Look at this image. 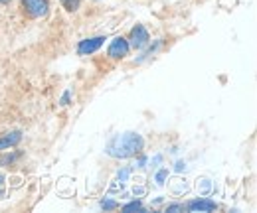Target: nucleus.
Returning <instances> with one entry per match:
<instances>
[{"label":"nucleus","mask_w":257,"mask_h":213,"mask_svg":"<svg viewBox=\"0 0 257 213\" xmlns=\"http://www.w3.org/2000/svg\"><path fill=\"white\" fill-rule=\"evenodd\" d=\"M145 148V138L139 134V132H121V134H115L107 146H105V154L111 156V158H117V160H127L133 158L137 154L143 152Z\"/></svg>","instance_id":"f257e3e1"},{"label":"nucleus","mask_w":257,"mask_h":213,"mask_svg":"<svg viewBox=\"0 0 257 213\" xmlns=\"http://www.w3.org/2000/svg\"><path fill=\"white\" fill-rule=\"evenodd\" d=\"M128 48H135V50H143L149 42H151V36H149V32L147 28L143 26V24H137L131 34H128Z\"/></svg>","instance_id":"f03ea898"},{"label":"nucleus","mask_w":257,"mask_h":213,"mask_svg":"<svg viewBox=\"0 0 257 213\" xmlns=\"http://www.w3.org/2000/svg\"><path fill=\"white\" fill-rule=\"evenodd\" d=\"M22 8L30 18H44L48 14V0H22Z\"/></svg>","instance_id":"7ed1b4c3"},{"label":"nucleus","mask_w":257,"mask_h":213,"mask_svg":"<svg viewBox=\"0 0 257 213\" xmlns=\"http://www.w3.org/2000/svg\"><path fill=\"white\" fill-rule=\"evenodd\" d=\"M128 50H131V48H128L127 38L117 36V38H113V40H111L109 50H107V56H109L111 60H123V58L128 54Z\"/></svg>","instance_id":"20e7f679"},{"label":"nucleus","mask_w":257,"mask_h":213,"mask_svg":"<svg viewBox=\"0 0 257 213\" xmlns=\"http://www.w3.org/2000/svg\"><path fill=\"white\" fill-rule=\"evenodd\" d=\"M105 36H95V38H85V40H81L79 44H77V54L79 56H91V54H95L97 50L105 44Z\"/></svg>","instance_id":"39448f33"},{"label":"nucleus","mask_w":257,"mask_h":213,"mask_svg":"<svg viewBox=\"0 0 257 213\" xmlns=\"http://www.w3.org/2000/svg\"><path fill=\"white\" fill-rule=\"evenodd\" d=\"M188 211H216L218 209V203L208 199V197H198V199H192L188 205H186Z\"/></svg>","instance_id":"423d86ee"},{"label":"nucleus","mask_w":257,"mask_h":213,"mask_svg":"<svg viewBox=\"0 0 257 213\" xmlns=\"http://www.w3.org/2000/svg\"><path fill=\"white\" fill-rule=\"evenodd\" d=\"M20 140H22V132H20V130H12V132H6V134L0 138V150H6V148H12V146H16Z\"/></svg>","instance_id":"0eeeda50"},{"label":"nucleus","mask_w":257,"mask_h":213,"mask_svg":"<svg viewBox=\"0 0 257 213\" xmlns=\"http://www.w3.org/2000/svg\"><path fill=\"white\" fill-rule=\"evenodd\" d=\"M18 158H20V154H18V152L2 154V156H0V166H4V168H6V166H12V164H14Z\"/></svg>","instance_id":"6e6552de"},{"label":"nucleus","mask_w":257,"mask_h":213,"mask_svg":"<svg viewBox=\"0 0 257 213\" xmlns=\"http://www.w3.org/2000/svg\"><path fill=\"white\" fill-rule=\"evenodd\" d=\"M101 209H105V211H113V209H117L119 207V203L115 201V199H111V197H105V199H101Z\"/></svg>","instance_id":"1a4fd4ad"},{"label":"nucleus","mask_w":257,"mask_h":213,"mask_svg":"<svg viewBox=\"0 0 257 213\" xmlns=\"http://www.w3.org/2000/svg\"><path fill=\"white\" fill-rule=\"evenodd\" d=\"M123 211H143L141 199H135V201H131V203H125V205H123Z\"/></svg>","instance_id":"9d476101"},{"label":"nucleus","mask_w":257,"mask_h":213,"mask_svg":"<svg viewBox=\"0 0 257 213\" xmlns=\"http://www.w3.org/2000/svg\"><path fill=\"white\" fill-rule=\"evenodd\" d=\"M168 168H161L159 172H157V176H155V182H157V185H164V182H166V178H168Z\"/></svg>","instance_id":"9b49d317"},{"label":"nucleus","mask_w":257,"mask_h":213,"mask_svg":"<svg viewBox=\"0 0 257 213\" xmlns=\"http://www.w3.org/2000/svg\"><path fill=\"white\" fill-rule=\"evenodd\" d=\"M60 2L64 4L67 12H75V10L79 8V0H60Z\"/></svg>","instance_id":"f8f14e48"},{"label":"nucleus","mask_w":257,"mask_h":213,"mask_svg":"<svg viewBox=\"0 0 257 213\" xmlns=\"http://www.w3.org/2000/svg\"><path fill=\"white\" fill-rule=\"evenodd\" d=\"M131 172H133L131 168H123V170H119V172H117V180H119V182H121V183H123V182H127V180H128V176H131Z\"/></svg>","instance_id":"ddd939ff"},{"label":"nucleus","mask_w":257,"mask_h":213,"mask_svg":"<svg viewBox=\"0 0 257 213\" xmlns=\"http://www.w3.org/2000/svg\"><path fill=\"white\" fill-rule=\"evenodd\" d=\"M60 105H62V107H67V105H71V93L65 91L64 95H62V99H60Z\"/></svg>","instance_id":"4468645a"},{"label":"nucleus","mask_w":257,"mask_h":213,"mask_svg":"<svg viewBox=\"0 0 257 213\" xmlns=\"http://www.w3.org/2000/svg\"><path fill=\"white\" fill-rule=\"evenodd\" d=\"M147 162H149V156L141 154V156H139V160H137V168H145V166H147Z\"/></svg>","instance_id":"2eb2a0df"},{"label":"nucleus","mask_w":257,"mask_h":213,"mask_svg":"<svg viewBox=\"0 0 257 213\" xmlns=\"http://www.w3.org/2000/svg\"><path fill=\"white\" fill-rule=\"evenodd\" d=\"M166 211H184V205L182 203H172V205H166Z\"/></svg>","instance_id":"dca6fc26"},{"label":"nucleus","mask_w":257,"mask_h":213,"mask_svg":"<svg viewBox=\"0 0 257 213\" xmlns=\"http://www.w3.org/2000/svg\"><path fill=\"white\" fill-rule=\"evenodd\" d=\"M198 189H202V191H208V189H210V182H208V180H202V183L198 182Z\"/></svg>","instance_id":"f3484780"},{"label":"nucleus","mask_w":257,"mask_h":213,"mask_svg":"<svg viewBox=\"0 0 257 213\" xmlns=\"http://www.w3.org/2000/svg\"><path fill=\"white\" fill-rule=\"evenodd\" d=\"M176 172H186V164H184L182 160L176 162Z\"/></svg>","instance_id":"a211bd4d"},{"label":"nucleus","mask_w":257,"mask_h":213,"mask_svg":"<svg viewBox=\"0 0 257 213\" xmlns=\"http://www.w3.org/2000/svg\"><path fill=\"white\" fill-rule=\"evenodd\" d=\"M133 193H135V195H143V193H145V187H135Z\"/></svg>","instance_id":"6ab92c4d"},{"label":"nucleus","mask_w":257,"mask_h":213,"mask_svg":"<svg viewBox=\"0 0 257 213\" xmlns=\"http://www.w3.org/2000/svg\"><path fill=\"white\" fill-rule=\"evenodd\" d=\"M162 162V154H157L155 158H153V164H161Z\"/></svg>","instance_id":"aec40b11"},{"label":"nucleus","mask_w":257,"mask_h":213,"mask_svg":"<svg viewBox=\"0 0 257 213\" xmlns=\"http://www.w3.org/2000/svg\"><path fill=\"white\" fill-rule=\"evenodd\" d=\"M2 187H4V176L0 174V189H2Z\"/></svg>","instance_id":"412c9836"},{"label":"nucleus","mask_w":257,"mask_h":213,"mask_svg":"<svg viewBox=\"0 0 257 213\" xmlns=\"http://www.w3.org/2000/svg\"><path fill=\"white\" fill-rule=\"evenodd\" d=\"M6 2H8V0H0V4H6Z\"/></svg>","instance_id":"4be33fe9"}]
</instances>
